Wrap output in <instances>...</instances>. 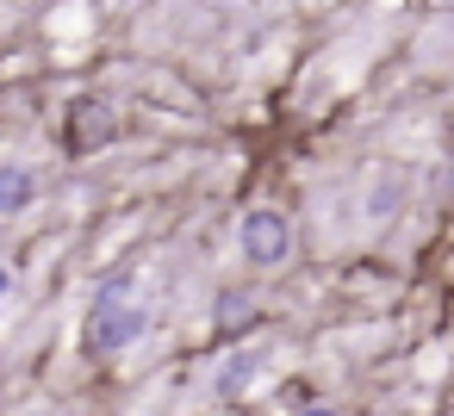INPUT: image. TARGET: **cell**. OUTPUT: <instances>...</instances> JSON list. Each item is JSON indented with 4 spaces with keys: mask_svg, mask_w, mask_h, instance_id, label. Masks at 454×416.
I'll use <instances>...</instances> for the list:
<instances>
[{
    "mask_svg": "<svg viewBox=\"0 0 454 416\" xmlns=\"http://www.w3.org/2000/svg\"><path fill=\"white\" fill-rule=\"evenodd\" d=\"M299 416H336V410H330V404H311V410H299Z\"/></svg>",
    "mask_w": 454,
    "mask_h": 416,
    "instance_id": "obj_8",
    "label": "cell"
},
{
    "mask_svg": "<svg viewBox=\"0 0 454 416\" xmlns=\"http://www.w3.org/2000/svg\"><path fill=\"white\" fill-rule=\"evenodd\" d=\"M237 243H243V261H255V267H280V261L293 255V224H286V212L255 205V212H243Z\"/></svg>",
    "mask_w": 454,
    "mask_h": 416,
    "instance_id": "obj_2",
    "label": "cell"
},
{
    "mask_svg": "<svg viewBox=\"0 0 454 416\" xmlns=\"http://www.w3.org/2000/svg\"><path fill=\"white\" fill-rule=\"evenodd\" d=\"M113 137H119V119H113L106 100H75V106H69V125H63V143H69V150H100V143H113Z\"/></svg>",
    "mask_w": 454,
    "mask_h": 416,
    "instance_id": "obj_3",
    "label": "cell"
},
{
    "mask_svg": "<svg viewBox=\"0 0 454 416\" xmlns=\"http://www.w3.org/2000/svg\"><path fill=\"white\" fill-rule=\"evenodd\" d=\"M249 379H255V354H231V360L218 366V397H237V391H249Z\"/></svg>",
    "mask_w": 454,
    "mask_h": 416,
    "instance_id": "obj_6",
    "label": "cell"
},
{
    "mask_svg": "<svg viewBox=\"0 0 454 416\" xmlns=\"http://www.w3.org/2000/svg\"><path fill=\"white\" fill-rule=\"evenodd\" d=\"M249 323H255V298H249V292H224V298H218V329L237 335V329H249Z\"/></svg>",
    "mask_w": 454,
    "mask_h": 416,
    "instance_id": "obj_5",
    "label": "cell"
},
{
    "mask_svg": "<svg viewBox=\"0 0 454 416\" xmlns=\"http://www.w3.org/2000/svg\"><path fill=\"white\" fill-rule=\"evenodd\" d=\"M38 199V174L26 162H0V218H13Z\"/></svg>",
    "mask_w": 454,
    "mask_h": 416,
    "instance_id": "obj_4",
    "label": "cell"
},
{
    "mask_svg": "<svg viewBox=\"0 0 454 416\" xmlns=\"http://www.w3.org/2000/svg\"><path fill=\"white\" fill-rule=\"evenodd\" d=\"M20 416H57V410H20Z\"/></svg>",
    "mask_w": 454,
    "mask_h": 416,
    "instance_id": "obj_9",
    "label": "cell"
},
{
    "mask_svg": "<svg viewBox=\"0 0 454 416\" xmlns=\"http://www.w3.org/2000/svg\"><path fill=\"white\" fill-rule=\"evenodd\" d=\"M7 286H13V267H7V261H0V298H7Z\"/></svg>",
    "mask_w": 454,
    "mask_h": 416,
    "instance_id": "obj_7",
    "label": "cell"
},
{
    "mask_svg": "<svg viewBox=\"0 0 454 416\" xmlns=\"http://www.w3.org/2000/svg\"><path fill=\"white\" fill-rule=\"evenodd\" d=\"M144 329H150V317H144V304H137V292H131V273H125V267L106 273V280L94 286L82 348H88V354H119V348H131Z\"/></svg>",
    "mask_w": 454,
    "mask_h": 416,
    "instance_id": "obj_1",
    "label": "cell"
}]
</instances>
